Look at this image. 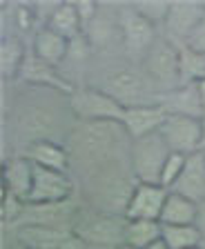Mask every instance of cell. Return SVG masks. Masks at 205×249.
Here are the masks:
<instances>
[{"mask_svg": "<svg viewBox=\"0 0 205 249\" xmlns=\"http://www.w3.org/2000/svg\"><path fill=\"white\" fill-rule=\"evenodd\" d=\"M169 192L181 194L194 202H205V149L187 156L183 174L172 185Z\"/></svg>", "mask_w": 205, "mask_h": 249, "instance_id": "cell-13", "label": "cell"}, {"mask_svg": "<svg viewBox=\"0 0 205 249\" xmlns=\"http://www.w3.org/2000/svg\"><path fill=\"white\" fill-rule=\"evenodd\" d=\"M69 42L72 40L63 38L54 29L42 27L36 31V38H34V56L49 67H58L69 56Z\"/></svg>", "mask_w": 205, "mask_h": 249, "instance_id": "cell-16", "label": "cell"}, {"mask_svg": "<svg viewBox=\"0 0 205 249\" xmlns=\"http://www.w3.org/2000/svg\"><path fill=\"white\" fill-rule=\"evenodd\" d=\"M163 240L169 249H192L201 247L203 233L196 225H163Z\"/></svg>", "mask_w": 205, "mask_h": 249, "instance_id": "cell-24", "label": "cell"}, {"mask_svg": "<svg viewBox=\"0 0 205 249\" xmlns=\"http://www.w3.org/2000/svg\"><path fill=\"white\" fill-rule=\"evenodd\" d=\"M169 154H172V149L163 140L161 131L131 140V149H130L131 174L136 176L138 182L161 185V174H163V167L168 162Z\"/></svg>", "mask_w": 205, "mask_h": 249, "instance_id": "cell-3", "label": "cell"}, {"mask_svg": "<svg viewBox=\"0 0 205 249\" xmlns=\"http://www.w3.org/2000/svg\"><path fill=\"white\" fill-rule=\"evenodd\" d=\"M34 185V162L25 156H14L2 165V192L16 196L18 200L27 202Z\"/></svg>", "mask_w": 205, "mask_h": 249, "instance_id": "cell-14", "label": "cell"}, {"mask_svg": "<svg viewBox=\"0 0 205 249\" xmlns=\"http://www.w3.org/2000/svg\"><path fill=\"white\" fill-rule=\"evenodd\" d=\"M145 249H169V247H168V243H165V240L161 238V240H156V243H152V245H149V247H145Z\"/></svg>", "mask_w": 205, "mask_h": 249, "instance_id": "cell-33", "label": "cell"}, {"mask_svg": "<svg viewBox=\"0 0 205 249\" xmlns=\"http://www.w3.org/2000/svg\"><path fill=\"white\" fill-rule=\"evenodd\" d=\"M22 249H27V247H22Z\"/></svg>", "mask_w": 205, "mask_h": 249, "instance_id": "cell-37", "label": "cell"}, {"mask_svg": "<svg viewBox=\"0 0 205 249\" xmlns=\"http://www.w3.org/2000/svg\"><path fill=\"white\" fill-rule=\"evenodd\" d=\"M118 29H121L123 45L130 53H145L149 47L158 40L156 38V25L148 20L136 7H123L118 11Z\"/></svg>", "mask_w": 205, "mask_h": 249, "instance_id": "cell-8", "label": "cell"}, {"mask_svg": "<svg viewBox=\"0 0 205 249\" xmlns=\"http://www.w3.org/2000/svg\"><path fill=\"white\" fill-rule=\"evenodd\" d=\"M74 192V180L69 171H54L45 167L34 165V185L27 202L34 207H45V205H58L65 202Z\"/></svg>", "mask_w": 205, "mask_h": 249, "instance_id": "cell-7", "label": "cell"}, {"mask_svg": "<svg viewBox=\"0 0 205 249\" xmlns=\"http://www.w3.org/2000/svg\"><path fill=\"white\" fill-rule=\"evenodd\" d=\"M205 18V5L201 2H174L165 18V27L172 40H187L196 31V27Z\"/></svg>", "mask_w": 205, "mask_h": 249, "instance_id": "cell-12", "label": "cell"}, {"mask_svg": "<svg viewBox=\"0 0 205 249\" xmlns=\"http://www.w3.org/2000/svg\"><path fill=\"white\" fill-rule=\"evenodd\" d=\"M138 11H141L148 20H152L154 25L156 22H165V18H168V14H169V2H141V5H134Z\"/></svg>", "mask_w": 205, "mask_h": 249, "instance_id": "cell-27", "label": "cell"}, {"mask_svg": "<svg viewBox=\"0 0 205 249\" xmlns=\"http://www.w3.org/2000/svg\"><path fill=\"white\" fill-rule=\"evenodd\" d=\"M199 91H201V103H203V123H205V78L199 83Z\"/></svg>", "mask_w": 205, "mask_h": 249, "instance_id": "cell-32", "label": "cell"}, {"mask_svg": "<svg viewBox=\"0 0 205 249\" xmlns=\"http://www.w3.org/2000/svg\"><path fill=\"white\" fill-rule=\"evenodd\" d=\"M163 105L168 114H181V116H196L203 118V103H201L199 83L183 85V87L168 91L163 96Z\"/></svg>", "mask_w": 205, "mask_h": 249, "instance_id": "cell-17", "label": "cell"}, {"mask_svg": "<svg viewBox=\"0 0 205 249\" xmlns=\"http://www.w3.org/2000/svg\"><path fill=\"white\" fill-rule=\"evenodd\" d=\"M163 238V225L158 220H125V243L145 249Z\"/></svg>", "mask_w": 205, "mask_h": 249, "instance_id": "cell-20", "label": "cell"}, {"mask_svg": "<svg viewBox=\"0 0 205 249\" xmlns=\"http://www.w3.org/2000/svg\"><path fill=\"white\" fill-rule=\"evenodd\" d=\"M114 249H136V247H131V245H127V243H121V245H116Z\"/></svg>", "mask_w": 205, "mask_h": 249, "instance_id": "cell-35", "label": "cell"}, {"mask_svg": "<svg viewBox=\"0 0 205 249\" xmlns=\"http://www.w3.org/2000/svg\"><path fill=\"white\" fill-rule=\"evenodd\" d=\"M168 196L169 189L161 185L136 182L127 200L125 220H158L161 223V213H163Z\"/></svg>", "mask_w": 205, "mask_h": 249, "instance_id": "cell-9", "label": "cell"}, {"mask_svg": "<svg viewBox=\"0 0 205 249\" xmlns=\"http://www.w3.org/2000/svg\"><path fill=\"white\" fill-rule=\"evenodd\" d=\"M185 162H187V156L172 151L169 158H168V162H165V167H163V174H161V187L172 189V185L179 180V176L183 174Z\"/></svg>", "mask_w": 205, "mask_h": 249, "instance_id": "cell-26", "label": "cell"}, {"mask_svg": "<svg viewBox=\"0 0 205 249\" xmlns=\"http://www.w3.org/2000/svg\"><path fill=\"white\" fill-rule=\"evenodd\" d=\"M161 136L168 142V147L176 154L192 156L196 151H203L205 147V123L196 116H181V114H168Z\"/></svg>", "mask_w": 205, "mask_h": 249, "instance_id": "cell-6", "label": "cell"}, {"mask_svg": "<svg viewBox=\"0 0 205 249\" xmlns=\"http://www.w3.org/2000/svg\"><path fill=\"white\" fill-rule=\"evenodd\" d=\"M22 73H25V76H22L25 80H29V83H36V85H40V87L56 89V91H63V93H67V96L74 91V87H72V85L58 78L56 67H49V65H45V62L38 60L36 56H34L32 60L25 62Z\"/></svg>", "mask_w": 205, "mask_h": 249, "instance_id": "cell-19", "label": "cell"}, {"mask_svg": "<svg viewBox=\"0 0 205 249\" xmlns=\"http://www.w3.org/2000/svg\"><path fill=\"white\" fill-rule=\"evenodd\" d=\"M143 71L148 73L152 85L174 91L183 85L181 73V49L168 38H158L143 60ZM165 91V93H168Z\"/></svg>", "mask_w": 205, "mask_h": 249, "instance_id": "cell-4", "label": "cell"}, {"mask_svg": "<svg viewBox=\"0 0 205 249\" xmlns=\"http://www.w3.org/2000/svg\"><path fill=\"white\" fill-rule=\"evenodd\" d=\"M85 249H114V247H105V245H90V243H85Z\"/></svg>", "mask_w": 205, "mask_h": 249, "instance_id": "cell-34", "label": "cell"}, {"mask_svg": "<svg viewBox=\"0 0 205 249\" xmlns=\"http://www.w3.org/2000/svg\"><path fill=\"white\" fill-rule=\"evenodd\" d=\"M29 162L45 169H54V171H69L72 169V156H69L67 147H63L58 140H36L29 142L22 151Z\"/></svg>", "mask_w": 205, "mask_h": 249, "instance_id": "cell-15", "label": "cell"}, {"mask_svg": "<svg viewBox=\"0 0 205 249\" xmlns=\"http://www.w3.org/2000/svg\"><path fill=\"white\" fill-rule=\"evenodd\" d=\"M196 227H199V231L203 233V238H205V202H201V205H199V218H196Z\"/></svg>", "mask_w": 205, "mask_h": 249, "instance_id": "cell-31", "label": "cell"}, {"mask_svg": "<svg viewBox=\"0 0 205 249\" xmlns=\"http://www.w3.org/2000/svg\"><path fill=\"white\" fill-rule=\"evenodd\" d=\"M47 27L54 29L56 34H60L63 38H67V40L78 38V34L83 31V22H80V16H78V11H76V5L54 7Z\"/></svg>", "mask_w": 205, "mask_h": 249, "instance_id": "cell-22", "label": "cell"}, {"mask_svg": "<svg viewBox=\"0 0 205 249\" xmlns=\"http://www.w3.org/2000/svg\"><path fill=\"white\" fill-rule=\"evenodd\" d=\"M74 236H78L83 243L90 245H105V247H116V245L125 243V223H118L110 213H94L90 218L78 220L74 227Z\"/></svg>", "mask_w": 205, "mask_h": 249, "instance_id": "cell-10", "label": "cell"}, {"mask_svg": "<svg viewBox=\"0 0 205 249\" xmlns=\"http://www.w3.org/2000/svg\"><path fill=\"white\" fill-rule=\"evenodd\" d=\"M123 149H131V138L121 123L98 120V123H78L67 134V151L72 156V167L80 171H96L118 162Z\"/></svg>", "mask_w": 205, "mask_h": 249, "instance_id": "cell-1", "label": "cell"}, {"mask_svg": "<svg viewBox=\"0 0 205 249\" xmlns=\"http://www.w3.org/2000/svg\"><path fill=\"white\" fill-rule=\"evenodd\" d=\"M196 218H199V202L169 192L161 213V225H196Z\"/></svg>", "mask_w": 205, "mask_h": 249, "instance_id": "cell-18", "label": "cell"}, {"mask_svg": "<svg viewBox=\"0 0 205 249\" xmlns=\"http://www.w3.org/2000/svg\"><path fill=\"white\" fill-rule=\"evenodd\" d=\"M187 47L189 49H194V52L205 53V18H203V22L196 27L194 34L187 38Z\"/></svg>", "mask_w": 205, "mask_h": 249, "instance_id": "cell-29", "label": "cell"}, {"mask_svg": "<svg viewBox=\"0 0 205 249\" xmlns=\"http://www.w3.org/2000/svg\"><path fill=\"white\" fill-rule=\"evenodd\" d=\"M2 216H5V220H11V218L18 216V207H20V202L16 196H11V194L2 192Z\"/></svg>", "mask_w": 205, "mask_h": 249, "instance_id": "cell-28", "label": "cell"}, {"mask_svg": "<svg viewBox=\"0 0 205 249\" xmlns=\"http://www.w3.org/2000/svg\"><path fill=\"white\" fill-rule=\"evenodd\" d=\"M67 105L78 123H98V120L121 123L123 111H125V107L118 100L98 87L74 89L67 96Z\"/></svg>", "mask_w": 205, "mask_h": 249, "instance_id": "cell-5", "label": "cell"}, {"mask_svg": "<svg viewBox=\"0 0 205 249\" xmlns=\"http://www.w3.org/2000/svg\"><path fill=\"white\" fill-rule=\"evenodd\" d=\"M181 73H183V85L201 83L205 78V53L194 52L187 45L181 47Z\"/></svg>", "mask_w": 205, "mask_h": 249, "instance_id": "cell-25", "label": "cell"}, {"mask_svg": "<svg viewBox=\"0 0 205 249\" xmlns=\"http://www.w3.org/2000/svg\"><path fill=\"white\" fill-rule=\"evenodd\" d=\"M69 233H60L47 225H34V227L22 229V247L27 249H60L67 243Z\"/></svg>", "mask_w": 205, "mask_h": 249, "instance_id": "cell-21", "label": "cell"}, {"mask_svg": "<svg viewBox=\"0 0 205 249\" xmlns=\"http://www.w3.org/2000/svg\"><path fill=\"white\" fill-rule=\"evenodd\" d=\"M25 47L18 38L7 36L2 38V45H0V69H2V78H18L22 73L25 67Z\"/></svg>", "mask_w": 205, "mask_h": 249, "instance_id": "cell-23", "label": "cell"}, {"mask_svg": "<svg viewBox=\"0 0 205 249\" xmlns=\"http://www.w3.org/2000/svg\"><path fill=\"white\" fill-rule=\"evenodd\" d=\"M168 118V109L163 105H138V107H125L121 124L125 127L127 136L131 140L143 138V136L156 134L163 127Z\"/></svg>", "mask_w": 205, "mask_h": 249, "instance_id": "cell-11", "label": "cell"}, {"mask_svg": "<svg viewBox=\"0 0 205 249\" xmlns=\"http://www.w3.org/2000/svg\"><path fill=\"white\" fill-rule=\"evenodd\" d=\"M14 16L18 18V20H16L18 27H22V29H29V27H32V22H34V9H32V7L18 5L16 11H14Z\"/></svg>", "mask_w": 205, "mask_h": 249, "instance_id": "cell-30", "label": "cell"}, {"mask_svg": "<svg viewBox=\"0 0 205 249\" xmlns=\"http://www.w3.org/2000/svg\"><path fill=\"white\" fill-rule=\"evenodd\" d=\"M105 93H110L112 98H116L123 107H138V105H158L152 91V80L148 78L145 71L123 65V67H112L110 71L103 76L100 87Z\"/></svg>", "mask_w": 205, "mask_h": 249, "instance_id": "cell-2", "label": "cell"}, {"mask_svg": "<svg viewBox=\"0 0 205 249\" xmlns=\"http://www.w3.org/2000/svg\"><path fill=\"white\" fill-rule=\"evenodd\" d=\"M192 249H203V247H192Z\"/></svg>", "mask_w": 205, "mask_h": 249, "instance_id": "cell-36", "label": "cell"}]
</instances>
